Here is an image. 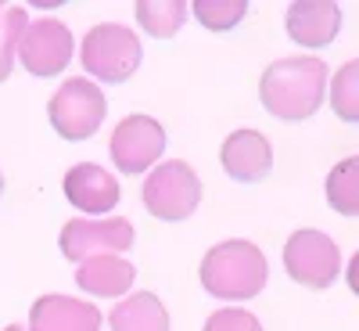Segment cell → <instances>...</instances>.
Here are the masks:
<instances>
[{
  "label": "cell",
  "instance_id": "14",
  "mask_svg": "<svg viewBox=\"0 0 359 331\" xmlns=\"http://www.w3.org/2000/svg\"><path fill=\"white\" fill-rule=\"evenodd\" d=\"M133 278H137V270L123 256H97V259L79 263V270H76V285L97 299L126 295L133 288Z\"/></svg>",
  "mask_w": 359,
  "mask_h": 331
},
{
  "label": "cell",
  "instance_id": "13",
  "mask_svg": "<svg viewBox=\"0 0 359 331\" xmlns=\"http://www.w3.org/2000/svg\"><path fill=\"white\" fill-rule=\"evenodd\" d=\"M65 198L83 209V213H108V209H115V202L123 198V191H118V180L94 166V162H79L65 173Z\"/></svg>",
  "mask_w": 359,
  "mask_h": 331
},
{
  "label": "cell",
  "instance_id": "3",
  "mask_svg": "<svg viewBox=\"0 0 359 331\" xmlns=\"http://www.w3.org/2000/svg\"><path fill=\"white\" fill-rule=\"evenodd\" d=\"M79 62H83L86 76H94V79L126 83L140 69V40L126 25L101 22L94 29H86Z\"/></svg>",
  "mask_w": 359,
  "mask_h": 331
},
{
  "label": "cell",
  "instance_id": "15",
  "mask_svg": "<svg viewBox=\"0 0 359 331\" xmlns=\"http://www.w3.org/2000/svg\"><path fill=\"white\" fill-rule=\"evenodd\" d=\"M108 324L111 331H169V310L158 295L137 292L108 313Z\"/></svg>",
  "mask_w": 359,
  "mask_h": 331
},
{
  "label": "cell",
  "instance_id": "19",
  "mask_svg": "<svg viewBox=\"0 0 359 331\" xmlns=\"http://www.w3.org/2000/svg\"><path fill=\"white\" fill-rule=\"evenodd\" d=\"M25 18H29V15H25V8H18V4H11V8L0 11V83L11 79L15 47H18V40H22V33H25V25H29Z\"/></svg>",
  "mask_w": 359,
  "mask_h": 331
},
{
  "label": "cell",
  "instance_id": "20",
  "mask_svg": "<svg viewBox=\"0 0 359 331\" xmlns=\"http://www.w3.org/2000/svg\"><path fill=\"white\" fill-rule=\"evenodd\" d=\"M355 76H359V62L341 65V72L331 79V105L345 123L359 119V98H355Z\"/></svg>",
  "mask_w": 359,
  "mask_h": 331
},
{
  "label": "cell",
  "instance_id": "5",
  "mask_svg": "<svg viewBox=\"0 0 359 331\" xmlns=\"http://www.w3.org/2000/svg\"><path fill=\"white\" fill-rule=\"evenodd\" d=\"M104 112H108V101L101 94V86L90 83L86 76L83 79H65L62 86H57V94L47 101L50 126L65 141L94 137L97 126L104 123Z\"/></svg>",
  "mask_w": 359,
  "mask_h": 331
},
{
  "label": "cell",
  "instance_id": "22",
  "mask_svg": "<svg viewBox=\"0 0 359 331\" xmlns=\"http://www.w3.org/2000/svg\"><path fill=\"white\" fill-rule=\"evenodd\" d=\"M4 331H25V327H22V324H8Z\"/></svg>",
  "mask_w": 359,
  "mask_h": 331
},
{
  "label": "cell",
  "instance_id": "7",
  "mask_svg": "<svg viewBox=\"0 0 359 331\" xmlns=\"http://www.w3.org/2000/svg\"><path fill=\"white\" fill-rule=\"evenodd\" d=\"M133 245V223L115 220H69L62 227V256L72 263H86L97 256H118Z\"/></svg>",
  "mask_w": 359,
  "mask_h": 331
},
{
  "label": "cell",
  "instance_id": "9",
  "mask_svg": "<svg viewBox=\"0 0 359 331\" xmlns=\"http://www.w3.org/2000/svg\"><path fill=\"white\" fill-rule=\"evenodd\" d=\"M108 152H111L118 169L137 176V173H144L147 166H155L162 159V152H165V130H162L158 119H151V115H126L123 123L115 126Z\"/></svg>",
  "mask_w": 359,
  "mask_h": 331
},
{
  "label": "cell",
  "instance_id": "23",
  "mask_svg": "<svg viewBox=\"0 0 359 331\" xmlns=\"http://www.w3.org/2000/svg\"><path fill=\"white\" fill-rule=\"evenodd\" d=\"M0 195H4V176H0Z\"/></svg>",
  "mask_w": 359,
  "mask_h": 331
},
{
  "label": "cell",
  "instance_id": "1",
  "mask_svg": "<svg viewBox=\"0 0 359 331\" xmlns=\"http://www.w3.org/2000/svg\"><path fill=\"white\" fill-rule=\"evenodd\" d=\"M323 90H327V65L313 54L280 58L259 79L262 108L269 115L284 119V123H302V119H309L323 101Z\"/></svg>",
  "mask_w": 359,
  "mask_h": 331
},
{
  "label": "cell",
  "instance_id": "18",
  "mask_svg": "<svg viewBox=\"0 0 359 331\" xmlns=\"http://www.w3.org/2000/svg\"><path fill=\"white\" fill-rule=\"evenodd\" d=\"M187 11H194L205 29H212V33H226V29H233L237 22L245 18L248 4H245V0H198V4H191Z\"/></svg>",
  "mask_w": 359,
  "mask_h": 331
},
{
  "label": "cell",
  "instance_id": "4",
  "mask_svg": "<svg viewBox=\"0 0 359 331\" xmlns=\"http://www.w3.org/2000/svg\"><path fill=\"white\" fill-rule=\"evenodd\" d=\"M140 202H144V209L155 220L180 223V220H187L198 209V202H201V180H198V173L187 162H180V159L162 162V166L151 169V176L144 180Z\"/></svg>",
  "mask_w": 359,
  "mask_h": 331
},
{
  "label": "cell",
  "instance_id": "11",
  "mask_svg": "<svg viewBox=\"0 0 359 331\" xmlns=\"http://www.w3.org/2000/svg\"><path fill=\"white\" fill-rule=\"evenodd\" d=\"M101 310L72 295H40L29 310L25 331H97Z\"/></svg>",
  "mask_w": 359,
  "mask_h": 331
},
{
  "label": "cell",
  "instance_id": "16",
  "mask_svg": "<svg viewBox=\"0 0 359 331\" xmlns=\"http://www.w3.org/2000/svg\"><path fill=\"white\" fill-rule=\"evenodd\" d=\"M327 202L341 216L359 213V159L355 155H348L345 162L331 169V176H327Z\"/></svg>",
  "mask_w": 359,
  "mask_h": 331
},
{
  "label": "cell",
  "instance_id": "21",
  "mask_svg": "<svg viewBox=\"0 0 359 331\" xmlns=\"http://www.w3.org/2000/svg\"><path fill=\"white\" fill-rule=\"evenodd\" d=\"M205 331H262L259 317L248 310H216L205 320Z\"/></svg>",
  "mask_w": 359,
  "mask_h": 331
},
{
  "label": "cell",
  "instance_id": "17",
  "mask_svg": "<svg viewBox=\"0 0 359 331\" xmlns=\"http://www.w3.org/2000/svg\"><path fill=\"white\" fill-rule=\"evenodd\" d=\"M137 22L144 25V33H151L158 40H169L176 29L187 22V4L184 0H140Z\"/></svg>",
  "mask_w": 359,
  "mask_h": 331
},
{
  "label": "cell",
  "instance_id": "10",
  "mask_svg": "<svg viewBox=\"0 0 359 331\" xmlns=\"http://www.w3.org/2000/svg\"><path fill=\"white\" fill-rule=\"evenodd\" d=\"M219 162L237 184H259L273 169V148L259 130H233L219 148Z\"/></svg>",
  "mask_w": 359,
  "mask_h": 331
},
{
  "label": "cell",
  "instance_id": "12",
  "mask_svg": "<svg viewBox=\"0 0 359 331\" xmlns=\"http://www.w3.org/2000/svg\"><path fill=\"white\" fill-rule=\"evenodd\" d=\"M284 25L298 47H327L341 29V8L331 0H298L287 8Z\"/></svg>",
  "mask_w": 359,
  "mask_h": 331
},
{
  "label": "cell",
  "instance_id": "2",
  "mask_svg": "<svg viewBox=\"0 0 359 331\" xmlns=\"http://www.w3.org/2000/svg\"><path fill=\"white\" fill-rule=\"evenodd\" d=\"M201 288L216 299H252L266 288V278H269V266H266V256L259 252V245L252 242H219L205 252L201 259Z\"/></svg>",
  "mask_w": 359,
  "mask_h": 331
},
{
  "label": "cell",
  "instance_id": "6",
  "mask_svg": "<svg viewBox=\"0 0 359 331\" xmlns=\"http://www.w3.org/2000/svg\"><path fill=\"white\" fill-rule=\"evenodd\" d=\"M284 270L287 278L306 288H331L341 274V252L323 231H294L284 245Z\"/></svg>",
  "mask_w": 359,
  "mask_h": 331
},
{
  "label": "cell",
  "instance_id": "8",
  "mask_svg": "<svg viewBox=\"0 0 359 331\" xmlns=\"http://www.w3.org/2000/svg\"><path fill=\"white\" fill-rule=\"evenodd\" d=\"M15 54L22 58L25 72H33L40 79L57 76L72 62V33H69V25L57 22V18L29 22L18 47H15Z\"/></svg>",
  "mask_w": 359,
  "mask_h": 331
}]
</instances>
